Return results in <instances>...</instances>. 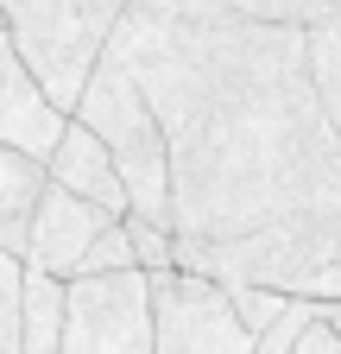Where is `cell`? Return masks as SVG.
Returning a JSON list of instances; mask_svg holds the SVG:
<instances>
[{
	"instance_id": "obj_10",
	"label": "cell",
	"mask_w": 341,
	"mask_h": 354,
	"mask_svg": "<svg viewBox=\"0 0 341 354\" xmlns=\"http://www.w3.org/2000/svg\"><path fill=\"white\" fill-rule=\"evenodd\" d=\"M38 184H45V165L26 158L19 146H0V247L7 253H26V221H32Z\"/></svg>"
},
{
	"instance_id": "obj_2",
	"label": "cell",
	"mask_w": 341,
	"mask_h": 354,
	"mask_svg": "<svg viewBox=\"0 0 341 354\" xmlns=\"http://www.w3.org/2000/svg\"><path fill=\"white\" fill-rule=\"evenodd\" d=\"M70 114H82V120L95 127V140L108 146L120 184H126V209H133V215H152V221H164V228H170L164 127H158V114H152V102H146V88L133 82V70H126L108 44H101L95 70L82 76Z\"/></svg>"
},
{
	"instance_id": "obj_19",
	"label": "cell",
	"mask_w": 341,
	"mask_h": 354,
	"mask_svg": "<svg viewBox=\"0 0 341 354\" xmlns=\"http://www.w3.org/2000/svg\"><path fill=\"white\" fill-rule=\"evenodd\" d=\"M316 310H322V317H329V323L341 329V297H316Z\"/></svg>"
},
{
	"instance_id": "obj_17",
	"label": "cell",
	"mask_w": 341,
	"mask_h": 354,
	"mask_svg": "<svg viewBox=\"0 0 341 354\" xmlns=\"http://www.w3.org/2000/svg\"><path fill=\"white\" fill-rule=\"evenodd\" d=\"M291 354H341V329H335V323L322 317V310H316V317H310L304 329H297Z\"/></svg>"
},
{
	"instance_id": "obj_9",
	"label": "cell",
	"mask_w": 341,
	"mask_h": 354,
	"mask_svg": "<svg viewBox=\"0 0 341 354\" xmlns=\"http://www.w3.org/2000/svg\"><path fill=\"white\" fill-rule=\"evenodd\" d=\"M64 342V279L45 266L19 272V354H57Z\"/></svg>"
},
{
	"instance_id": "obj_13",
	"label": "cell",
	"mask_w": 341,
	"mask_h": 354,
	"mask_svg": "<svg viewBox=\"0 0 341 354\" xmlns=\"http://www.w3.org/2000/svg\"><path fill=\"white\" fill-rule=\"evenodd\" d=\"M310 317H316V297H310V291H284V310H278L260 335H253V354H291L297 329H304Z\"/></svg>"
},
{
	"instance_id": "obj_6",
	"label": "cell",
	"mask_w": 341,
	"mask_h": 354,
	"mask_svg": "<svg viewBox=\"0 0 341 354\" xmlns=\"http://www.w3.org/2000/svg\"><path fill=\"white\" fill-rule=\"evenodd\" d=\"M101 221H114L101 203H89V196H76V190H64V184H38V203H32V221H26V266H45V272H57V279H70L76 272V259H82V247H89V234L101 228Z\"/></svg>"
},
{
	"instance_id": "obj_1",
	"label": "cell",
	"mask_w": 341,
	"mask_h": 354,
	"mask_svg": "<svg viewBox=\"0 0 341 354\" xmlns=\"http://www.w3.org/2000/svg\"><path fill=\"white\" fill-rule=\"evenodd\" d=\"M101 44L164 127L177 266L297 291L341 253V140L316 108L304 26L222 0H126Z\"/></svg>"
},
{
	"instance_id": "obj_16",
	"label": "cell",
	"mask_w": 341,
	"mask_h": 354,
	"mask_svg": "<svg viewBox=\"0 0 341 354\" xmlns=\"http://www.w3.org/2000/svg\"><path fill=\"white\" fill-rule=\"evenodd\" d=\"M120 228H126V241H133V259L146 266V272H152V266H170V228H164V221L126 209V215H120Z\"/></svg>"
},
{
	"instance_id": "obj_14",
	"label": "cell",
	"mask_w": 341,
	"mask_h": 354,
	"mask_svg": "<svg viewBox=\"0 0 341 354\" xmlns=\"http://www.w3.org/2000/svg\"><path fill=\"white\" fill-rule=\"evenodd\" d=\"M114 266H139V259H133V241H126V228H120V215L101 221V228L89 234V247H82V259H76V272H114Z\"/></svg>"
},
{
	"instance_id": "obj_11",
	"label": "cell",
	"mask_w": 341,
	"mask_h": 354,
	"mask_svg": "<svg viewBox=\"0 0 341 354\" xmlns=\"http://www.w3.org/2000/svg\"><path fill=\"white\" fill-rule=\"evenodd\" d=\"M304 64H310V88H316V108L329 120V133L341 140V32H304Z\"/></svg>"
},
{
	"instance_id": "obj_5",
	"label": "cell",
	"mask_w": 341,
	"mask_h": 354,
	"mask_svg": "<svg viewBox=\"0 0 341 354\" xmlns=\"http://www.w3.org/2000/svg\"><path fill=\"white\" fill-rule=\"evenodd\" d=\"M0 32L13 38L26 70L51 88V102H76L82 76L101 57V32L82 19L76 0H0Z\"/></svg>"
},
{
	"instance_id": "obj_15",
	"label": "cell",
	"mask_w": 341,
	"mask_h": 354,
	"mask_svg": "<svg viewBox=\"0 0 341 354\" xmlns=\"http://www.w3.org/2000/svg\"><path fill=\"white\" fill-rule=\"evenodd\" d=\"M19 272L26 259L0 247V354H19Z\"/></svg>"
},
{
	"instance_id": "obj_8",
	"label": "cell",
	"mask_w": 341,
	"mask_h": 354,
	"mask_svg": "<svg viewBox=\"0 0 341 354\" xmlns=\"http://www.w3.org/2000/svg\"><path fill=\"white\" fill-rule=\"evenodd\" d=\"M38 165H45L51 184H64V190H76V196H89V203H101L108 215H126V184H120V171H114L108 146L95 140V127L82 120V114H64V133L51 140V152L38 158Z\"/></svg>"
},
{
	"instance_id": "obj_12",
	"label": "cell",
	"mask_w": 341,
	"mask_h": 354,
	"mask_svg": "<svg viewBox=\"0 0 341 354\" xmlns=\"http://www.w3.org/2000/svg\"><path fill=\"white\" fill-rule=\"evenodd\" d=\"M234 13H253V19H278V26H304V32H341V0H222Z\"/></svg>"
},
{
	"instance_id": "obj_18",
	"label": "cell",
	"mask_w": 341,
	"mask_h": 354,
	"mask_svg": "<svg viewBox=\"0 0 341 354\" xmlns=\"http://www.w3.org/2000/svg\"><path fill=\"white\" fill-rule=\"evenodd\" d=\"M76 7H82V19H89L95 32H108V26H114V13L126 7V0H76Z\"/></svg>"
},
{
	"instance_id": "obj_7",
	"label": "cell",
	"mask_w": 341,
	"mask_h": 354,
	"mask_svg": "<svg viewBox=\"0 0 341 354\" xmlns=\"http://www.w3.org/2000/svg\"><path fill=\"white\" fill-rule=\"evenodd\" d=\"M64 102H51V88L26 70L13 51V38L0 32V146H19L26 158H45L51 140L64 133Z\"/></svg>"
},
{
	"instance_id": "obj_4",
	"label": "cell",
	"mask_w": 341,
	"mask_h": 354,
	"mask_svg": "<svg viewBox=\"0 0 341 354\" xmlns=\"http://www.w3.org/2000/svg\"><path fill=\"white\" fill-rule=\"evenodd\" d=\"M57 354H152V279H146V266L70 272Z\"/></svg>"
},
{
	"instance_id": "obj_3",
	"label": "cell",
	"mask_w": 341,
	"mask_h": 354,
	"mask_svg": "<svg viewBox=\"0 0 341 354\" xmlns=\"http://www.w3.org/2000/svg\"><path fill=\"white\" fill-rule=\"evenodd\" d=\"M152 354H253L228 279L196 266H152Z\"/></svg>"
}]
</instances>
